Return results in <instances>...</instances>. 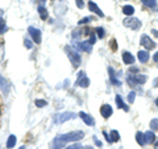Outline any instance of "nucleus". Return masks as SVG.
<instances>
[{
  "label": "nucleus",
  "mask_w": 158,
  "mask_h": 149,
  "mask_svg": "<svg viewBox=\"0 0 158 149\" xmlns=\"http://www.w3.org/2000/svg\"><path fill=\"white\" fill-rule=\"evenodd\" d=\"M61 138V141L63 143H74V141H79L85 137V132L83 131H73V132H69V133H63V135H59L58 136Z\"/></svg>",
  "instance_id": "f257e3e1"
},
{
  "label": "nucleus",
  "mask_w": 158,
  "mask_h": 149,
  "mask_svg": "<svg viewBox=\"0 0 158 149\" xmlns=\"http://www.w3.org/2000/svg\"><path fill=\"white\" fill-rule=\"evenodd\" d=\"M65 50H66L67 57H69V59L71 61V63H73V66H74V67H78L79 65H81V56H79L77 52H74L73 49H71V48H69V46L65 48Z\"/></svg>",
  "instance_id": "f03ea898"
},
{
  "label": "nucleus",
  "mask_w": 158,
  "mask_h": 149,
  "mask_svg": "<svg viewBox=\"0 0 158 149\" xmlns=\"http://www.w3.org/2000/svg\"><path fill=\"white\" fill-rule=\"evenodd\" d=\"M146 79H148V77L145 75V74H137V75L132 74V75H128V83L132 84V86H136V84L145 83Z\"/></svg>",
  "instance_id": "7ed1b4c3"
},
{
  "label": "nucleus",
  "mask_w": 158,
  "mask_h": 149,
  "mask_svg": "<svg viewBox=\"0 0 158 149\" xmlns=\"http://www.w3.org/2000/svg\"><path fill=\"white\" fill-rule=\"evenodd\" d=\"M77 117V113L74 112H63V113H58L54 117V123L56 124H62L67 120H70V119H75Z\"/></svg>",
  "instance_id": "20e7f679"
},
{
  "label": "nucleus",
  "mask_w": 158,
  "mask_h": 149,
  "mask_svg": "<svg viewBox=\"0 0 158 149\" xmlns=\"http://www.w3.org/2000/svg\"><path fill=\"white\" fill-rule=\"evenodd\" d=\"M124 25L127 27V28H131V29H138L141 27V23H140V20L138 19H135V17H127V19H124Z\"/></svg>",
  "instance_id": "39448f33"
},
{
  "label": "nucleus",
  "mask_w": 158,
  "mask_h": 149,
  "mask_svg": "<svg viewBox=\"0 0 158 149\" xmlns=\"http://www.w3.org/2000/svg\"><path fill=\"white\" fill-rule=\"evenodd\" d=\"M77 86H79V87H83V88H86V87L90 86V79H88V78L86 77L85 71H79V73H78Z\"/></svg>",
  "instance_id": "423d86ee"
},
{
  "label": "nucleus",
  "mask_w": 158,
  "mask_h": 149,
  "mask_svg": "<svg viewBox=\"0 0 158 149\" xmlns=\"http://www.w3.org/2000/svg\"><path fill=\"white\" fill-rule=\"evenodd\" d=\"M28 32L31 34V37L33 38V42L34 44H41L42 41V36H41V31L40 29H36L33 27H29L28 28Z\"/></svg>",
  "instance_id": "0eeeda50"
},
{
  "label": "nucleus",
  "mask_w": 158,
  "mask_h": 149,
  "mask_svg": "<svg viewBox=\"0 0 158 149\" xmlns=\"http://www.w3.org/2000/svg\"><path fill=\"white\" fill-rule=\"evenodd\" d=\"M141 45L144 46L146 50H152V49L156 48V42L152 41L149 38V36H146V34H142L141 36Z\"/></svg>",
  "instance_id": "6e6552de"
},
{
  "label": "nucleus",
  "mask_w": 158,
  "mask_h": 149,
  "mask_svg": "<svg viewBox=\"0 0 158 149\" xmlns=\"http://www.w3.org/2000/svg\"><path fill=\"white\" fill-rule=\"evenodd\" d=\"M75 48L78 50H82V52H86V53H91L92 52V45L88 41H83V42H78Z\"/></svg>",
  "instance_id": "1a4fd4ad"
},
{
  "label": "nucleus",
  "mask_w": 158,
  "mask_h": 149,
  "mask_svg": "<svg viewBox=\"0 0 158 149\" xmlns=\"http://www.w3.org/2000/svg\"><path fill=\"white\" fill-rule=\"evenodd\" d=\"M88 8H90V11H91V12L96 13L98 16L104 17V13H103V11L96 6V3H94V2H92V0H90V2H88Z\"/></svg>",
  "instance_id": "9d476101"
},
{
  "label": "nucleus",
  "mask_w": 158,
  "mask_h": 149,
  "mask_svg": "<svg viewBox=\"0 0 158 149\" xmlns=\"http://www.w3.org/2000/svg\"><path fill=\"white\" fill-rule=\"evenodd\" d=\"M100 113H102V116L104 117V119H108V117L112 115V108H111V106H108V104H103V106L100 107Z\"/></svg>",
  "instance_id": "9b49d317"
},
{
  "label": "nucleus",
  "mask_w": 158,
  "mask_h": 149,
  "mask_svg": "<svg viewBox=\"0 0 158 149\" xmlns=\"http://www.w3.org/2000/svg\"><path fill=\"white\" fill-rule=\"evenodd\" d=\"M108 73H110V79H111V82L115 84V86H117V87L121 86V82L117 79V75L115 74V70H113L112 67H108Z\"/></svg>",
  "instance_id": "f8f14e48"
},
{
  "label": "nucleus",
  "mask_w": 158,
  "mask_h": 149,
  "mask_svg": "<svg viewBox=\"0 0 158 149\" xmlns=\"http://www.w3.org/2000/svg\"><path fill=\"white\" fill-rule=\"evenodd\" d=\"M79 116H81V119L87 124V126H94V124H95V121H94L91 115H87V113H85V112H79Z\"/></svg>",
  "instance_id": "ddd939ff"
},
{
  "label": "nucleus",
  "mask_w": 158,
  "mask_h": 149,
  "mask_svg": "<svg viewBox=\"0 0 158 149\" xmlns=\"http://www.w3.org/2000/svg\"><path fill=\"white\" fill-rule=\"evenodd\" d=\"M16 143H17V137L15 135H9V137L7 138V144H6V148L7 149H13L16 147Z\"/></svg>",
  "instance_id": "4468645a"
},
{
  "label": "nucleus",
  "mask_w": 158,
  "mask_h": 149,
  "mask_svg": "<svg viewBox=\"0 0 158 149\" xmlns=\"http://www.w3.org/2000/svg\"><path fill=\"white\" fill-rule=\"evenodd\" d=\"M123 61H124L125 65H132V63L135 62V57H133L131 53L124 52L123 53Z\"/></svg>",
  "instance_id": "2eb2a0df"
},
{
  "label": "nucleus",
  "mask_w": 158,
  "mask_h": 149,
  "mask_svg": "<svg viewBox=\"0 0 158 149\" xmlns=\"http://www.w3.org/2000/svg\"><path fill=\"white\" fill-rule=\"evenodd\" d=\"M149 53H148L146 50H141L138 52V61H140L141 63H146L148 61H149Z\"/></svg>",
  "instance_id": "dca6fc26"
},
{
  "label": "nucleus",
  "mask_w": 158,
  "mask_h": 149,
  "mask_svg": "<svg viewBox=\"0 0 158 149\" xmlns=\"http://www.w3.org/2000/svg\"><path fill=\"white\" fill-rule=\"evenodd\" d=\"M145 136V143L146 144H153L156 141V135L153 133V131H148L146 133H144Z\"/></svg>",
  "instance_id": "f3484780"
},
{
  "label": "nucleus",
  "mask_w": 158,
  "mask_h": 149,
  "mask_svg": "<svg viewBox=\"0 0 158 149\" xmlns=\"http://www.w3.org/2000/svg\"><path fill=\"white\" fill-rule=\"evenodd\" d=\"M63 147H65V143L61 141V138H59L58 136L54 138L53 143H52V149H61V148H63Z\"/></svg>",
  "instance_id": "a211bd4d"
},
{
  "label": "nucleus",
  "mask_w": 158,
  "mask_h": 149,
  "mask_svg": "<svg viewBox=\"0 0 158 149\" xmlns=\"http://www.w3.org/2000/svg\"><path fill=\"white\" fill-rule=\"evenodd\" d=\"M116 104H117V107H118V108H123V110L127 111V112L129 111V107H128L127 104L123 102V99H121L120 95H116Z\"/></svg>",
  "instance_id": "6ab92c4d"
},
{
  "label": "nucleus",
  "mask_w": 158,
  "mask_h": 149,
  "mask_svg": "<svg viewBox=\"0 0 158 149\" xmlns=\"http://www.w3.org/2000/svg\"><path fill=\"white\" fill-rule=\"evenodd\" d=\"M136 141H137V144L140 147H144L145 145V136H144V133L142 132H137L136 133Z\"/></svg>",
  "instance_id": "aec40b11"
},
{
  "label": "nucleus",
  "mask_w": 158,
  "mask_h": 149,
  "mask_svg": "<svg viewBox=\"0 0 158 149\" xmlns=\"http://www.w3.org/2000/svg\"><path fill=\"white\" fill-rule=\"evenodd\" d=\"M38 13H40V17H41V20H46L48 19V11H46V8L44 6L38 7Z\"/></svg>",
  "instance_id": "412c9836"
},
{
  "label": "nucleus",
  "mask_w": 158,
  "mask_h": 149,
  "mask_svg": "<svg viewBox=\"0 0 158 149\" xmlns=\"http://www.w3.org/2000/svg\"><path fill=\"white\" fill-rule=\"evenodd\" d=\"M123 13L127 15V16H132V15L135 13V8L132 6H124L123 7Z\"/></svg>",
  "instance_id": "4be33fe9"
},
{
  "label": "nucleus",
  "mask_w": 158,
  "mask_h": 149,
  "mask_svg": "<svg viewBox=\"0 0 158 149\" xmlns=\"http://www.w3.org/2000/svg\"><path fill=\"white\" fill-rule=\"evenodd\" d=\"M118 138H120V135H118V132L117 131H111L110 133V143H117L118 141Z\"/></svg>",
  "instance_id": "5701e85b"
},
{
  "label": "nucleus",
  "mask_w": 158,
  "mask_h": 149,
  "mask_svg": "<svg viewBox=\"0 0 158 149\" xmlns=\"http://www.w3.org/2000/svg\"><path fill=\"white\" fill-rule=\"evenodd\" d=\"M142 2V4L144 6H146L148 8H154L156 6H157V2L156 0H141Z\"/></svg>",
  "instance_id": "b1692460"
},
{
  "label": "nucleus",
  "mask_w": 158,
  "mask_h": 149,
  "mask_svg": "<svg viewBox=\"0 0 158 149\" xmlns=\"http://www.w3.org/2000/svg\"><path fill=\"white\" fill-rule=\"evenodd\" d=\"M0 87L3 88V91H8V83L2 75H0Z\"/></svg>",
  "instance_id": "393cba45"
},
{
  "label": "nucleus",
  "mask_w": 158,
  "mask_h": 149,
  "mask_svg": "<svg viewBox=\"0 0 158 149\" xmlns=\"http://www.w3.org/2000/svg\"><path fill=\"white\" fill-rule=\"evenodd\" d=\"M34 104H36L38 108H42V107H46L48 106V102L44 100V99H37V100L34 102Z\"/></svg>",
  "instance_id": "a878e982"
},
{
  "label": "nucleus",
  "mask_w": 158,
  "mask_h": 149,
  "mask_svg": "<svg viewBox=\"0 0 158 149\" xmlns=\"http://www.w3.org/2000/svg\"><path fill=\"white\" fill-rule=\"evenodd\" d=\"M7 32V25H6V21L0 17V34H4Z\"/></svg>",
  "instance_id": "bb28decb"
},
{
  "label": "nucleus",
  "mask_w": 158,
  "mask_h": 149,
  "mask_svg": "<svg viewBox=\"0 0 158 149\" xmlns=\"http://www.w3.org/2000/svg\"><path fill=\"white\" fill-rule=\"evenodd\" d=\"M150 128L153 131H158V119H153L150 121Z\"/></svg>",
  "instance_id": "cd10ccee"
},
{
  "label": "nucleus",
  "mask_w": 158,
  "mask_h": 149,
  "mask_svg": "<svg viewBox=\"0 0 158 149\" xmlns=\"http://www.w3.org/2000/svg\"><path fill=\"white\" fill-rule=\"evenodd\" d=\"M95 32L98 33V37H99V38H104L106 33H104V29H103V28H96Z\"/></svg>",
  "instance_id": "c85d7f7f"
},
{
  "label": "nucleus",
  "mask_w": 158,
  "mask_h": 149,
  "mask_svg": "<svg viewBox=\"0 0 158 149\" xmlns=\"http://www.w3.org/2000/svg\"><path fill=\"white\" fill-rule=\"evenodd\" d=\"M24 46H25L27 49H32V48H33V44H32L31 40L25 38V40H24Z\"/></svg>",
  "instance_id": "c756f323"
},
{
  "label": "nucleus",
  "mask_w": 158,
  "mask_h": 149,
  "mask_svg": "<svg viewBox=\"0 0 158 149\" xmlns=\"http://www.w3.org/2000/svg\"><path fill=\"white\" fill-rule=\"evenodd\" d=\"M135 99H136V92L135 91H131L129 95H128V100H129L131 103H133V102H135Z\"/></svg>",
  "instance_id": "7c9ffc66"
},
{
  "label": "nucleus",
  "mask_w": 158,
  "mask_h": 149,
  "mask_svg": "<svg viewBox=\"0 0 158 149\" xmlns=\"http://www.w3.org/2000/svg\"><path fill=\"white\" fill-rule=\"evenodd\" d=\"M65 149H82V147L79 145V144H75V145H70V147H67Z\"/></svg>",
  "instance_id": "2f4dec72"
},
{
  "label": "nucleus",
  "mask_w": 158,
  "mask_h": 149,
  "mask_svg": "<svg viewBox=\"0 0 158 149\" xmlns=\"http://www.w3.org/2000/svg\"><path fill=\"white\" fill-rule=\"evenodd\" d=\"M110 44H111V46H112V50H116V49H117V45H116V40H112V41H111Z\"/></svg>",
  "instance_id": "473e14b6"
},
{
  "label": "nucleus",
  "mask_w": 158,
  "mask_h": 149,
  "mask_svg": "<svg viewBox=\"0 0 158 149\" xmlns=\"http://www.w3.org/2000/svg\"><path fill=\"white\" fill-rule=\"evenodd\" d=\"M90 17H86V19H83V20H81V21H79V25H82V24H86L87 21H90Z\"/></svg>",
  "instance_id": "72a5a7b5"
},
{
  "label": "nucleus",
  "mask_w": 158,
  "mask_h": 149,
  "mask_svg": "<svg viewBox=\"0 0 158 149\" xmlns=\"http://www.w3.org/2000/svg\"><path fill=\"white\" fill-rule=\"evenodd\" d=\"M88 42H90L91 45H92V44H95V36H94V34H91V38L88 40Z\"/></svg>",
  "instance_id": "f704fd0d"
},
{
  "label": "nucleus",
  "mask_w": 158,
  "mask_h": 149,
  "mask_svg": "<svg viewBox=\"0 0 158 149\" xmlns=\"http://www.w3.org/2000/svg\"><path fill=\"white\" fill-rule=\"evenodd\" d=\"M77 6L79 8H83V0H77Z\"/></svg>",
  "instance_id": "c9c22d12"
},
{
  "label": "nucleus",
  "mask_w": 158,
  "mask_h": 149,
  "mask_svg": "<svg viewBox=\"0 0 158 149\" xmlns=\"http://www.w3.org/2000/svg\"><path fill=\"white\" fill-rule=\"evenodd\" d=\"M94 140H95V143H96V145H98V147H102V143L99 141V140H96V137H94Z\"/></svg>",
  "instance_id": "e433bc0d"
},
{
  "label": "nucleus",
  "mask_w": 158,
  "mask_h": 149,
  "mask_svg": "<svg viewBox=\"0 0 158 149\" xmlns=\"http://www.w3.org/2000/svg\"><path fill=\"white\" fill-rule=\"evenodd\" d=\"M153 59H154V61H156V62H158V52L156 53V56H154V57H153Z\"/></svg>",
  "instance_id": "4c0bfd02"
},
{
  "label": "nucleus",
  "mask_w": 158,
  "mask_h": 149,
  "mask_svg": "<svg viewBox=\"0 0 158 149\" xmlns=\"http://www.w3.org/2000/svg\"><path fill=\"white\" fill-rule=\"evenodd\" d=\"M153 34H154V36L158 38V31H154V29H153Z\"/></svg>",
  "instance_id": "58836bf2"
},
{
  "label": "nucleus",
  "mask_w": 158,
  "mask_h": 149,
  "mask_svg": "<svg viewBox=\"0 0 158 149\" xmlns=\"http://www.w3.org/2000/svg\"><path fill=\"white\" fill-rule=\"evenodd\" d=\"M154 87H158V78L154 79Z\"/></svg>",
  "instance_id": "ea45409f"
},
{
  "label": "nucleus",
  "mask_w": 158,
  "mask_h": 149,
  "mask_svg": "<svg viewBox=\"0 0 158 149\" xmlns=\"http://www.w3.org/2000/svg\"><path fill=\"white\" fill-rule=\"evenodd\" d=\"M154 148H156V149H158V141L156 143V145H154Z\"/></svg>",
  "instance_id": "a19ab883"
},
{
  "label": "nucleus",
  "mask_w": 158,
  "mask_h": 149,
  "mask_svg": "<svg viewBox=\"0 0 158 149\" xmlns=\"http://www.w3.org/2000/svg\"><path fill=\"white\" fill-rule=\"evenodd\" d=\"M40 2H41V3L44 4V3H46V0H40Z\"/></svg>",
  "instance_id": "79ce46f5"
},
{
  "label": "nucleus",
  "mask_w": 158,
  "mask_h": 149,
  "mask_svg": "<svg viewBox=\"0 0 158 149\" xmlns=\"http://www.w3.org/2000/svg\"><path fill=\"white\" fill-rule=\"evenodd\" d=\"M19 149H27V148H25V147H20Z\"/></svg>",
  "instance_id": "37998d69"
},
{
  "label": "nucleus",
  "mask_w": 158,
  "mask_h": 149,
  "mask_svg": "<svg viewBox=\"0 0 158 149\" xmlns=\"http://www.w3.org/2000/svg\"><path fill=\"white\" fill-rule=\"evenodd\" d=\"M156 104H157V106H158V99H157V100H156Z\"/></svg>",
  "instance_id": "c03bdc74"
},
{
  "label": "nucleus",
  "mask_w": 158,
  "mask_h": 149,
  "mask_svg": "<svg viewBox=\"0 0 158 149\" xmlns=\"http://www.w3.org/2000/svg\"><path fill=\"white\" fill-rule=\"evenodd\" d=\"M0 115H2V110H0Z\"/></svg>",
  "instance_id": "a18cd8bd"
}]
</instances>
